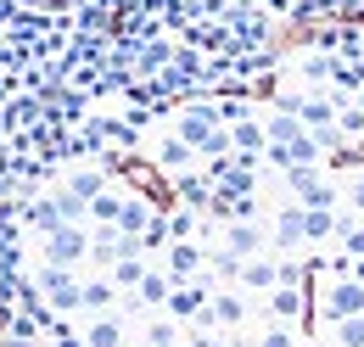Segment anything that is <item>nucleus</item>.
Here are the masks:
<instances>
[{"label":"nucleus","instance_id":"f257e3e1","mask_svg":"<svg viewBox=\"0 0 364 347\" xmlns=\"http://www.w3.org/2000/svg\"><path fill=\"white\" fill-rule=\"evenodd\" d=\"M34 280H40V292H46V303L56 308V314H79V308H85V280H79L68 263H46Z\"/></svg>","mask_w":364,"mask_h":347},{"label":"nucleus","instance_id":"f03ea898","mask_svg":"<svg viewBox=\"0 0 364 347\" xmlns=\"http://www.w3.org/2000/svg\"><path fill=\"white\" fill-rule=\"evenodd\" d=\"M348 314H364V280L353 274H342V280H331L325 292H319V325L331 331L336 319H348Z\"/></svg>","mask_w":364,"mask_h":347},{"label":"nucleus","instance_id":"7ed1b4c3","mask_svg":"<svg viewBox=\"0 0 364 347\" xmlns=\"http://www.w3.org/2000/svg\"><path fill=\"white\" fill-rule=\"evenodd\" d=\"M85 258H90V230L85 224H56V230H46V263L79 269Z\"/></svg>","mask_w":364,"mask_h":347},{"label":"nucleus","instance_id":"20e7f679","mask_svg":"<svg viewBox=\"0 0 364 347\" xmlns=\"http://www.w3.org/2000/svg\"><path fill=\"white\" fill-rule=\"evenodd\" d=\"M213 129H225V118H219V101H191V107L180 112V124H174V134H185L196 151H202V140H208Z\"/></svg>","mask_w":364,"mask_h":347},{"label":"nucleus","instance_id":"39448f33","mask_svg":"<svg viewBox=\"0 0 364 347\" xmlns=\"http://www.w3.org/2000/svg\"><path fill=\"white\" fill-rule=\"evenodd\" d=\"M163 269H168L174 286H180V280H196V274L208 269V247H202L196 235H191V241H168V263H163Z\"/></svg>","mask_w":364,"mask_h":347},{"label":"nucleus","instance_id":"423d86ee","mask_svg":"<svg viewBox=\"0 0 364 347\" xmlns=\"http://www.w3.org/2000/svg\"><path fill=\"white\" fill-rule=\"evenodd\" d=\"M274 252H303L309 247V235H303V202H286L280 213H274Z\"/></svg>","mask_w":364,"mask_h":347},{"label":"nucleus","instance_id":"0eeeda50","mask_svg":"<svg viewBox=\"0 0 364 347\" xmlns=\"http://www.w3.org/2000/svg\"><path fill=\"white\" fill-rule=\"evenodd\" d=\"M225 247L235 258H252V252H269V235L258 230V218H230L225 224Z\"/></svg>","mask_w":364,"mask_h":347},{"label":"nucleus","instance_id":"6e6552de","mask_svg":"<svg viewBox=\"0 0 364 347\" xmlns=\"http://www.w3.org/2000/svg\"><path fill=\"white\" fill-rule=\"evenodd\" d=\"M230 146H235L241 157H264V146H269V129H264V118H258V112H241V118L230 124Z\"/></svg>","mask_w":364,"mask_h":347},{"label":"nucleus","instance_id":"1a4fd4ad","mask_svg":"<svg viewBox=\"0 0 364 347\" xmlns=\"http://www.w3.org/2000/svg\"><path fill=\"white\" fill-rule=\"evenodd\" d=\"M151 163H157L163 174H185L191 163H196V146H191L185 134H163V140L151 146Z\"/></svg>","mask_w":364,"mask_h":347},{"label":"nucleus","instance_id":"9d476101","mask_svg":"<svg viewBox=\"0 0 364 347\" xmlns=\"http://www.w3.org/2000/svg\"><path fill=\"white\" fill-rule=\"evenodd\" d=\"M208 314H213L219 331H235V325H247V297H241L235 286H219V292L208 297Z\"/></svg>","mask_w":364,"mask_h":347},{"label":"nucleus","instance_id":"9b49d317","mask_svg":"<svg viewBox=\"0 0 364 347\" xmlns=\"http://www.w3.org/2000/svg\"><path fill=\"white\" fill-rule=\"evenodd\" d=\"M241 286H247V292H274V286H280V258H269V252L241 258Z\"/></svg>","mask_w":364,"mask_h":347},{"label":"nucleus","instance_id":"f8f14e48","mask_svg":"<svg viewBox=\"0 0 364 347\" xmlns=\"http://www.w3.org/2000/svg\"><path fill=\"white\" fill-rule=\"evenodd\" d=\"M303 314H309V292H303V286H274V292H269V319L297 325Z\"/></svg>","mask_w":364,"mask_h":347},{"label":"nucleus","instance_id":"ddd939ff","mask_svg":"<svg viewBox=\"0 0 364 347\" xmlns=\"http://www.w3.org/2000/svg\"><path fill=\"white\" fill-rule=\"evenodd\" d=\"M168 292H174L168 269H146V274H140V286H135V308H146V314H151V308L168 303Z\"/></svg>","mask_w":364,"mask_h":347},{"label":"nucleus","instance_id":"4468645a","mask_svg":"<svg viewBox=\"0 0 364 347\" xmlns=\"http://www.w3.org/2000/svg\"><path fill=\"white\" fill-rule=\"evenodd\" d=\"M124 336H129V331H124L118 308H112V314H95L90 325H85V342H90V347H129Z\"/></svg>","mask_w":364,"mask_h":347},{"label":"nucleus","instance_id":"2eb2a0df","mask_svg":"<svg viewBox=\"0 0 364 347\" xmlns=\"http://www.w3.org/2000/svg\"><path fill=\"white\" fill-rule=\"evenodd\" d=\"M336 230H342V213H336V208H303V235H309V247L336 241Z\"/></svg>","mask_w":364,"mask_h":347},{"label":"nucleus","instance_id":"dca6fc26","mask_svg":"<svg viewBox=\"0 0 364 347\" xmlns=\"http://www.w3.org/2000/svg\"><path fill=\"white\" fill-rule=\"evenodd\" d=\"M118 252H124V230H118V224H95V230H90V258H95V269H112Z\"/></svg>","mask_w":364,"mask_h":347},{"label":"nucleus","instance_id":"f3484780","mask_svg":"<svg viewBox=\"0 0 364 347\" xmlns=\"http://www.w3.org/2000/svg\"><path fill=\"white\" fill-rule=\"evenodd\" d=\"M118 308V286H112V274L101 269L95 280H85V314H112Z\"/></svg>","mask_w":364,"mask_h":347},{"label":"nucleus","instance_id":"a211bd4d","mask_svg":"<svg viewBox=\"0 0 364 347\" xmlns=\"http://www.w3.org/2000/svg\"><path fill=\"white\" fill-rule=\"evenodd\" d=\"M107 274H112V286H118V292H135L140 274H146V252H118Z\"/></svg>","mask_w":364,"mask_h":347},{"label":"nucleus","instance_id":"6ab92c4d","mask_svg":"<svg viewBox=\"0 0 364 347\" xmlns=\"http://www.w3.org/2000/svg\"><path fill=\"white\" fill-rule=\"evenodd\" d=\"M151 213H157V208H151L146 196H124V208H118V230H124V235H140V230L151 224Z\"/></svg>","mask_w":364,"mask_h":347},{"label":"nucleus","instance_id":"aec40b11","mask_svg":"<svg viewBox=\"0 0 364 347\" xmlns=\"http://www.w3.org/2000/svg\"><path fill=\"white\" fill-rule=\"evenodd\" d=\"M62 185H68L73 196H85V202H95V196L107 191V169H73L68 179H62Z\"/></svg>","mask_w":364,"mask_h":347},{"label":"nucleus","instance_id":"412c9836","mask_svg":"<svg viewBox=\"0 0 364 347\" xmlns=\"http://www.w3.org/2000/svg\"><path fill=\"white\" fill-rule=\"evenodd\" d=\"M264 129H269V140H291V134H303V118L286 112V107H269L264 112Z\"/></svg>","mask_w":364,"mask_h":347},{"label":"nucleus","instance_id":"4be33fe9","mask_svg":"<svg viewBox=\"0 0 364 347\" xmlns=\"http://www.w3.org/2000/svg\"><path fill=\"white\" fill-rule=\"evenodd\" d=\"M50 202H56L62 224H85V218H90V202H85V196H73L68 185H62V191H50Z\"/></svg>","mask_w":364,"mask_h":347},{"label":"nucleus","instance_id":"5701e85b","mask_svg":"<svg viewBox=\"0 0 364 347\" xmlns=\"http://www.w3.org/2000/svg\"><path fill=\"white\" fill-rule=\"evenodd\" d=\"M146 347H180V325H174V314H168V319H163V314L146 319Z\"/></svg>","mask_w":364,"mask_h":347},{"label":"nucleus","instance_id":"b1692460","mask_svg":"<svg viewBox=\"0 0 364 347\" xmlns=\"http://www.w3.org/2000/svg\"><path fill=\"white\" fill-rule=\"evenodd\" d=\"M331 342H336V347H364V314L336 319V325H331Z\"/></svg>","mask_w":364,"mask_h":347},{"label":"nucleus","instance_id":"393cba45","mask_svg":"<svg viewBox=\"0 0 364 347\" xmlns=\"http://www.w3.org/2000/svg\"><path fill=\"white\" fill-rule=\"evenodd\" d=\"M168 241H174V235H168V213H151V224L140 230V247H146V252H168Z\"/></svg>","mask_w":364,"mask_h":347},{"label":"nucleus","instance_id":"a878e982","mask_svg":"<svg viewBox=\"0 0 364 347\" xmlns=\"http://www.w3.org/2000/svg\"><path fill=\"white\" fill-rule=\"evenodd\" d=\"M118 208H124V196L107 185V191H101V196L90 202V218H95V224H118Z\"/></svg>","mask_w":364,"mask_h":347},{"label":"nucleus","instance_id":"bb28decb","mask_svg":"<svg viewBox=\"0 0 364 347\" xmlns=\"http://www.w3.org/2000/svg\"><path fill=\"white\" fill-rule=\"evenodd\" d=\"M208 274H213V280H241V258H235V252H208Z\"/></svg>","mask_w":364,"mask_h":347},{"label":"nucleus","instance_id":"cd10ccee","mask_svg":"<svg viewBox=\"0 0 364 347\" xmlns=\"http://www.w3.org/2000/svg\"><path fill=\"white\" fill-rule=\"evenodd\" d=\"M258 347H297V331H291V325H286V319H274L269 331H264V336H258Z\"/></svg>","mask_w":364,"mask_h":347},{"label":"nucleus","instance_id":"c85d7f7f","mask_svg":"<svg viewBox=\"0 0 364 347\" xmlns=\"http://www.w3.org/2000/svg\"><path fill=\"white\" fill-rule=\"evenodd\" d=\"M342 202H348V213H359V218H364V174L342 185Z\"/></svg>","mask_w":364,"mask_h":347},{"label":"nucleus","instance_id":"c756f323","mask_svg":"<svg viewBox=\"0 0 364 347\" xmlns=\"http://www.w3.org/2000/svg\"><path fill=\"white\" fill-rule=\"evenodd\" d=\"M185 342L191 347H230V336H219V331H191Z\"/></svg>","mask_w":364,"mask_h":347},{"label":"nucleus","instance_id":"7c9ffc66","mask_svg":"<svg viewBox=\"0 0 364 347\" xmlns=\"http://www.w3.org/2000/svg\"><path fill=\"white\" fill-rule=\"evenodd\" d=\"M359 107H364V90H359Z\"/></svg>","mask_w":364,"mask_h":347},{"label":"nucleus","instance_id":"2f4dec72","mask_svg":"<svg viewBox=\"0 0 364 347\" xmlns=\"http://www.w3.org/2000/svg\"><path fill=\"white\" fill-rule=\"evenodd\" d=\"M46 347H50V342H46Z\"/></svg>","mask_w":364,"mask_h":347}]
</instances>
